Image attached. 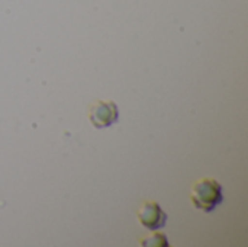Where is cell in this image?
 I'll return each mask as SVG.
<instances>
[{"label": "cell", "instance_id": "3957f363", "mask_svg": "<svg viewBox=\"0 0 248 247\" xmlns=\"http://www.w3.org/2000/svg\"><path fill=\"white\" fill-rule=\"evenodd\" d=\"M137 217L140 224L151 231H157L163 229L167 223V214L161 210L160 204L155 201L142 202L137 211Z\"/></svg>", "mask_w": 248, "mask_h": 247}, {"label": "cell", "instance_id": "277c9868", "mask_svg": "<svg viewBox=\"0 0 248 247\" xmlns=\"http://www.w3.org/2000/svg\"><path fill=\"white\" fill-rule=\"evenodd\" d=\"M141 246H148V247H169V239L164 233H154L148 237H144L140 240Z\"/></svg>", "mask_w": 248, "mask_h": 247}, {"label": "cell", "instance_id": "7a4b0ae2", "mask_svg": "<svg viewBox=\"0 0 248 247\" xmlns=\"http://www.w3.org/2000/svg\"><path fill=\"white\" fill-rule=\"evenodd\" d=\"M89 119L94 128H108L118 122L119 109L113 100H94L89 105Z\"/></svg>", "mask_w": 248, "mask_h": 247}, {"label": "cell", "instance_id": "6da1fadb", "mask_svg": "<svg viewBox=\"0 0 248 247\" xmlns=\"http://www.w3.org/2000/svg\"><path fill=\"white\" fill-rule=\"evenodd\" d=\"M190 201L196 210L214 213L224 202L222 185L214 178H202L193 183Z\"/></svg>", "mask_w": 248, "mask_h": 247}]
</instances>
